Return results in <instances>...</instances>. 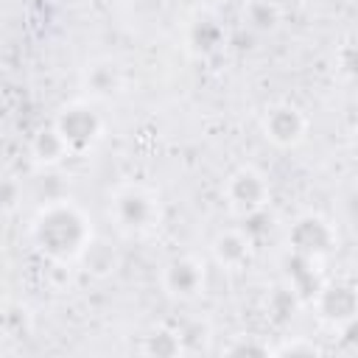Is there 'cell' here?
<instances>
[{
  "instance_id": "obj_1",
  "label": "cell",
  "mask_w": 358,
  "mask_h": 358,
  "mask_svg": "<svg viewBox=\"0 0 358 358\" xmlns=\"http://www.w3.org/2000/svg\"><path fill=\"white\" fill-rule=\"evenodd\" d=\"M36 246L53 260H73L92 243V227L73 201H53L34 218Z\"/></svg>"
},
{
  "instance_id": "obj_2",
  "label": "cell",
  "mask_w": 358,
  "mask_h": 358,
  "mask_svg": "<svg viewBox=\"0 0 358 358\" xmlns=\"http://www.w3.org/2000/svg\"><path fill=\"white\" fill-rule=\"evenodd\" d=\"M112 218L126 235H145L159 227L162 204L157 193H151L145 185L126 182L112 196Z\"/></svg>"
},
{
  "instance_id": "obj_3",
  "label": "cell",
  "mask_w": 358,
  "mask_h": 358,
  "mask_svg": "<svg viewBox=\"0 0 358 358\" xmlns=\"http://www.w3.org/2000/svg\"><path fill=\"white\" fill-rule=\"evenodd\" d=\"M56 131L62 134V140L67 143L70 154H81L87 148H92L98 140H101V131H103V120L101 115L84 103V101H76V103H67L59 117H56Z\"/></svg>"
},
{
  "instance_id": "obj_4",
  "label": "cell",
  "mask_w": 358,
  "mask_h": 358,
  "mask_svg": "<svg viewBox=\"0 0 358 358\" xmlns=\"http://www.w3.org/2000/svg\"><path fill=\"white\" fill-rule=\"evenodd\" d=\"M224 196H227V204H229L232 213L249 215V213L266 207V201H268V182H266V176L257 168L243 165V168H238L227 179Z\"/></svg>"
},
{
  "instance_id": "obj_5",
  "label": "cell",
  "mask_w": 358,
  "mask_h": 358,
  "mask_svg": "<svg viewBox=\"0 0 358 358\" xmlns=\"http://www.w3.org/2000/svg\"><path fill=\"white\" fill-rule=\"evenodd\" d=\"M305 131H308V117L294 103H274L263 115V134L280 148L296 145L305 137Z\"/></svg>"
},
{
  "instance_id": "obj_6",
  "label": "cell",
  "mask_w": 358,
  "mask_h": 358,
  "mask_svg": "<svg viewBox=\"0 0 358 358\" xmlns=\"http://www.w3.org/2000/svg\"><path fill=\"white\" fill-rule=\"evenodd\" d=\"M162 288L173 299H196L204 291V266L196 257H173L162 268Z\"/></svg>"
},
{
  "instance_id": "obj_7",
  "label": "cell",
  "mask_w": 358,
  "mask_h": 358,
  "mask_svg": "<svg viewBox=\"0 0 358 358\" xmlns=\"http://www.w3.org/2000/svg\"><path fill=\"white\" fill-rule=\"evenodd\" d=\"M291 243H294V252L302 255V257H319V255H327L333 249V229L322 221V218H299L296 227L291 229Z\"/></svg>"
},
{
  "instance_id": "obj_8",
  "label": "cell",
  "mask_w": 358,
  "mask_h": 358,
  "mask_svg": "<svg viewBox=\"0 0 358 358\" xmlns=\"http://www.w3.org/2000/svg\"><path fill=\"white\" fill-rule=\"evenodd\" d=\"M84 90L92 95V98H112L123 90L126 84V73L117 62L112 59H95L84 67Z\"/></svg>"
},
{
  "instance_id": "obj_9",
  "label": "cell",
  "mask_w": 358,
  "mask_h": 358,
  "mask_svg": "<svg viewBox=\"0 0 358 358\" xmlns=\"http://www.w3.org/2000/svg\"><path fill=\"white\" fill-rule=\"evenodd\" d=\"M316 302L322 310V319L333 322V324H350L355 316V291L352 285H327L316 291Z\"/></svg>"
},
{
  "instance_id": "obj_10",
  "label": "cell",
  "mask_w": 358,
  "mask_h": 358,
  "mask_svg": "<svg viewBox=\"0 0 358 358\" xmlns=\"http://www.w3.org/2000/svg\"><path fill=\"white\" fill-rule=\"evenodd\" d=\"M252 238L243 229H227L218 232L213 241V257L224 268H241L252 257Z\"/></svg>"
},
{
  "instance_id": "obj_11",
  "label": "cell",
  "mask_w": 358,
  "mask_h": 358,
  "mask_svg": "<svg viewBox=\"0 0 358 358\" xmlns=\"http://www.w3.org/2000/svg\"><path fill=\"white\" fill-rule=\"evenodd\" d=\"M221 39H224V28L218 25L215 17H199V20H193V25H190V31H187L190 48H193L196 53H201V56L218 50Z\"/></svg>"
},
{
  "instance_id": "obj_12",
  "label": "cell",
  "mask_w": 358,
  "mask_h": 358,
  "mask_svg": "<svg viewBox=\"0 0 358 358\" xmlns=\"http://www.w3.org/2000/svg\"><path fill=\"white\" fill-rule=\"evenodd\" d=\"M31 151H34L36 162H42V165H56V162H62L70 154V148L62 140V134L56 131V126L39 129L36 137H34V143H31Z\"/></svg>"
},
{
  "instance_id": "obj_13",
  "label": "cell",
  "mask_w": 358,
  "mask_h": 358,
  "mask_svg": "<svg viewBox=\"0 0 358 358\" xmlns=\"http://www.w3.org/2000/svg\"><path fill=\"white\" fill-rule=\"evenodd\" d=\"M243 20L257 31H271L280 22V8L274 0H252L243 8Z\"/></svg>"
},
{
  "instance_id": "obj_14",
  "label": "cell",
  "mask_w": 358,
  "mask_h": 358,
  "mask_svg": "<svg viewBox=\"0 0 358 358\" xmlns=\"http://www.w3.org/2000/svg\"><path fill=\"white\" fill-rule=\"evenodd\" d=\"M148 352H157V355H176L182 350V341H179V333H168V330H159L154 336H148Z\"/></svg>"
},
{
  "instance_id": "obj_15",
  "label": "cell",
  "mask_w": 358,
  "mask_h": 358,
  "mask_svg": "<svg viewBox=\"0 0 358 358\" xmlns=\"http://www.w3.org/2000/svg\"><path fill=\"white\" fill-rule=\"evenodd\" d=\"M277 352H291V355H294V352H310V355H313V352H319V347H316V344H285V347H280Z\"/></svg>"
},
{
  "instance_id": "obj_16",
  "label": "cell",
  "mask_w": 358,
  "mask_h": 358,
  "mask_svg": "<svg viewBox=\"0 0 358 358\" xmlns=\"http://www.w3.org/2000/svg\"><path fill=\"white\" fill-rule=\"evenodd\" d=\"M227 352H268V347H252V344H235Z\"/></svg>"
}]
</instances>
